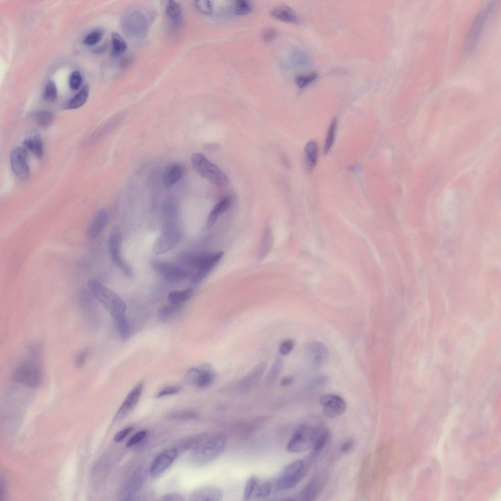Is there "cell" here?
<instances>
[{
    "label": "cell",
    "instance_id": "6da1fadb",
    "mask_svg": "<svg viewBox=\"0 0 501 501\" xmlns=\"http://www.w3.org/2000/svg\"><path fill=\"white\" fill-rule=\"evenodd\" d=\"M41 349L35 345L31 347L29 354L16 366L13 374V380L29 387H37L43 382L44 370L40 358Z\"/></svg>",
    "mask_w": 501,
    "mask_h": 501
},
{
    "label": "cell",
    "instance_id": "7a4b0ae2",
    "mask_svg": "<svg viewBox=\"0 0 501 501\" xmlns=\"http://www.w3.org/2000/svg\"><path fill=\"white\" fill-rule=\"evenodd\" d=\"M226 437L222 433L203 435L199 437L190 455L194 465L202 466L211 462L223 452Z\"/></svg>",
    "mask_w": 501,
    "mask_h": 501
},
{
    "label": "cell",
    "instance_id": "3957f363",
    "mask_svg": "<svg viewBox=\"0 0 501 501\" xmlns=\"http://www.w3.org/2000/svg\"><path fill=\"white\" fill-rule=\"evenodd\" d=\"M191 162L202 177L213 184L218 187H224L228 183V179L226 174L203 154H193L191 157Z\"/></svg>",
    "mask_w": 501,
    "mask_h": 501
},
{
    "label": "cell",
    "instance_id": "277c9868",
    "mask_svg": "<svg viewBox=\"0 0 501 501\" xmlns=\"http://www.w3.org/2000/svg\"><path fill=\"white\" fill-rule=\"evenodd\" d=\"M223 254L222 251L199 255L189 252L187 257V265L188 267L197 269L191 277L192 283L197 284L202 281L220 261Z\"/></svg>",
    "mask_w": 501,
    "mask_h": 501
},
{
    "label": "cell",
    "instance_id": "5b68a950",
    "mask_svg": "<svg viewBox=\"0 0 501 501\" xmlns=\"http://www.w3.org/2000/svg\"><path fill=\"white\" fill-rule=\"evenodd\" d=\"M304 463L302 460H295L287 465L280 472L273 483L276 490L282 491L293 488L302 478Z\"/></svg>",
    "mask_w": 501,
    "mask_h": 501
},
{
    "label": "cell",
    "instance_id": "8992f818",
    "mask_svg": "<svg viewBox=\"0 0 501 501\" xmlns=\"http://www.w3.org/2000/svg\"><path fill=\"white\" fill-rule=\"evenodd\" d=\"M318 431L314 428L302 425L294 433L286 446L291 453H302L306 451L313 445Z\"/></svg>",
    "mask_w": 501,
    "mask_h": 501
},
{
    "label": "cell",
    "instance_id": "52a82bcc",
    "mask_svg": "<svg viewBox=\"0 0 501 501\" xmlns=\"http://www.w3.org/2000/svg\"><path fill=\"white\" fill-rule=\"evenodd\" d=\"M121 232L120 228L114 226L109 233L108 248L111 258L114 263L119 267L127 276L132 277L133 270L130 266L124 261L121 254Z\"/></svg>",
    "mask_w": 501,
    "mask_h": 501
},
{
    "label": "cell",
    "instance_id": "ba28073f",
    "mask_svg": "<svg viewBox=\"0 0 501 501\" xmlns=\"http://www.w3.org/2000/svg\"><path fill=\"white\" fill-rule=\"evenodd\" d=\"M152 266L155 271L165 280L172 282H179L192 275L190 270L182 265L173 264L160 260L152 262Z\"/></svg>",
    "mask_w": 501,
    "mask_h": 501
},
{
    "label": "cell",
    "instance_id": "9c48e42d",
    "mask_svg": "<svg viewBox=\"0 0 501 501\" xmlns=\"http://www.w3.org/2000/svg\"><path fill=\"white\" fill-rule=\"evenodd\" d=\"M181 237V232L175 224L165 225L154 243L153 252L159 255L167 252L178 244Z\"/></svg>",
    "mask_w": 501,
    "mask_h": 501
},
{
    "label": "cell",
    "instance_id": "30bf717a",
    "mask_svg": "<svg viewBox=\"0 0 501 501\" xmlns=\"http://www.w3.org/2000/svg\"><path fill=\"white\" fill-rule=\"evenodd\" d=\"M216 374L210 364H205L191 367L185 375V381L198 388L210 386L215 380Z\"/></svg>",
    "mask_w": 501,
    "mask_h": 501
},
{
    "label": "cell",
    "instance_id": "8fae6325",
    "mask_svg": "<svg viewBox=\"0 0 501 501\" xmlns=\"http://www.w3.org/2000/svg\"><path fill=\"white\" fill-rule=\"evenodd\" d=\"M88 285L89 291L95 300L109 311L120 298L115 292L95 279H90Z\"/></svg>",
    "mask_w": 501,
    "mask_h": 501
},
{
    "label": "cell",
    "instance_id": "7c38bea8",
    "mask_svg": "<svg viewBox=\"0 0 501 501\" xmlns=\"http://www.w3.org/2000/svg\"><path fill=\"white\" fill-rule=\"evenodd\" d=\"M324 414L329 418H335L342 415L345 411L346 405L345 401L340 396L335 394H325L319 399Z\"/></svg>",
    "mask_w": 501,
    "mask_h": 501
},
{
    "label": "cell",
    "instance_id": "4fadbf2b",
    "mask_svg": "<svg viewBox=\"0 0 501 501\" xmlns=\"http://www.w3.org/2000/svg\"><path fill=\"white\" fill-rule=\"evenodd\" d=\"M26 150L22 147H17L12 152L10 158L11 166L14 174L18 178L24 180L29 175Z\"/></svg>",
    "mask_w": 501,
    "mask_h": 501
},
{
    "label": "cell",
    "instance_id": "5bb4252c",
    "mask_svg": "<svg viewBox=\"0 0 501 501\" xmlns=\"http://www.w3.org/2000/svg\"><path fill=\"white\" fill-rule=\"evenodd\" d=\"M146 478L143 469L138 468L132 473L122 486L119 496L123 500H130L142 486Z\"/></svg>",
    "mask_w": 501,
    "mask_h": 501
},
{
    "label": "cell",
    "instance_id": "9a60e30c",
    "mask_svg": "<svg viewBox=\"0 0 501 501\" xmlns=\"http://www.w3.org/2000/svg\"><path fill=\"white\" fill-rule=\"evenodd\" d=\"M493 3H490L477 16L468 37L466 48L471 50L476 46L492 9Z\"/></svg>",
    "mask_w": 501,
    "mask_h": 501
},
{
    "label": "cell",
    "instance_id": "2e32d148",
    "mask_svg": "<svg viewBox=\"0 0 501 501\" xmlns=\"http://www.w3.org/2000/svg\"><path fill=\"white\" fill-rule=\"evenodd\" d=\"M143 387L140 382L131 389L115 413L114 418L115 421L124 419L132 411L139 400Z\"/></svg>",
    "mask_w": 501,
    "mask_h": 501
},
{
    "label": "cell",
    "instance_id": "e0dca14e",
    "mask_svg": "<svg viewBox=\"0 0 501 501\" xmlns=\"http://www.w3.org/2000/svg\"><path fill=\"white\" fill-rule=\"evenodd\" d=\"M178 454L176 449H170L160 453L152 462L149 473L153 478H156L166 470L174 462Z\"/></svg>",
    "mask_w": 501,
    "mask_h": 501
},
{
    "label": "cell",
    "instance_id": "ac0fdd59",
    "mask_svg": "<svg viewBox=\"0 0 501 501\" xmlns=\"http://www.w3.org/2000/svg\"><path fill=\"white\" fill-rule=\"evenodd\" d=\"M223 493L218 487L205 486L194 491L190 496L192 501H220L223 500Z\"/></svg>",
    "mask_w": 501,
    "mask_h": 501
},
{
    "label": "cell",
    "instance_id": "d6986e66",
    "mask_svg": "<svg viewBox=\"0 0 501 501\" xmlns=\"http://www.w3.org/2000/svg\"><path fill=\"white\" fill-rule=\"evenodd\" d=\"M124 21V24L126 29H130L129 32L134 36H143L146 31V22L143 15L138 12L134 11L130 14Z\"/></svg>",
    "mask_w": 501,
    "mask_h": 501
},
{
    "label": "cell",
    "instance_id": "ffe728a7",
    "mask_svg": "<svg viewBox=\"0 0 501 501\" xmlns=\"http://www.w3.org/2000/svg\"><path fill=\"white\" fill-rule=\"evenodd\" d=\"M307 354L311 361L316 365L324 363L329 357L327 346L320 342H312L307 346Z\"/></svg>",
    "mask_w": 501,
    "mask_h": 501
},
{
    "label": "cell",
    "instance_id": "44dd1931",
    "mask_svg": "<svg viewBox=\"0 0 501 501\" xmlns=\"http://www.w3.org/2000/svg\"><path fill=\"white\" fill-rule=\"evenodd\" d=\"M267 366L265 362H261L238 382L239 387L246 389L255 385L261 378Z\"/></svg>",
    "mask_w": 501,
    "mask_h": 501
},
{
    "label": "cell",
    "instance_id": "7402d4cb",
    "mask_svg": "<svg viewBox=\"0 0 501 501\" xmlns=\"http://www.w3.org/2000/svg\"><path fill=\"white\" fill-rule=\"evenodd\" d=\"M108 218V212L106 209L99 210L90 224L87 230L89 239H94L101 233L105 227Z\"/></svg>",
    "mask_w": 501,
    "mask_h": 501
},
{
    "label": "cell",
    "instance_id": "603a6c76",
    "mask_svg": "<svg viewBox=\"0 0 501 501\" xmlns=\"http://www.w3.org/2000/svg\"><path fill=\"white\" fill-rule=\"evenodd\" d=\"M94 297L89 290H83L79 295L81 308L86 318L92 323L96 316Z\"/></svg>",
    "mask_w": 501,
    "mask_h": 501
},
{
    "label": "cell",
    "instance_id": "cb8c5ba5",
    "mask_svg": "<svg viewBox=\"0 0 501 501\" xmlns=\"http://www.w3.org/2000/svg\"><path fill=\"white\" fill-rule=\"evenodd\" d=\"M232 202V198L227 196L221 199L214 206L207 218L206 229L210 228L214 225L219 217L230 206Z\"/></svg>",
    "mask_w": 501,
    "mask_h": 501
},
{
    "label": "cell",
    "instance_id": "d4e9b609",
    "mask_svg": "<svg viewBox=\"0 0 501 501\" xmlns=\"http://www.w3.org/2000/svg\"><path fill=\"white\" fill-rule=\"evenodd\" d=\"M184 169L182 166L175 163L169 166L165 171L162 182L166 188H170L179 181L182 177Z\"/></svg>",
    "mask_w": 501,
    "mask_h": 501
},
{
    "label": "cell",
    "instance_id": "484cf974",
    "mask_svg": "<svg viewBox=\"0 0 501 501\" xmlns=\"http://www.w3.org/2000/svg\"><path fill=\"white\" fill-rule=\"evenodd\" d=\"M324 482L323 477L320 476L313 478L301 492L300 495L301 500L310 501L315 498L322 489Z\"/></svg>",
    "mask_w": 501,
    "mask_h": 501
},
{
    "label": "cell",
    "instance_id": "4316f807",
    "mask_svg": "<svg viewBox=\"0 0 501 501\" xmlns=\"http://www.w3.org/2000/svg\"><path fill=\"white\" fill-rule=\"evenodd\" d=\"M23 145L25 149L32 152L39 158L43 155V145L40 135L36 131L31 133L24 139Z\"/></svg>",
    "mask_w": 501,
    "mask_h": 501
},
{
    "label": "cell",
    "instance_id": "83f0119b",
    "mask_svg": "<svg viewBox=\"0 0 501 501\" xmlns=\"http://www.w3.org/2000/svg\"><path fill=\"white\" fill-rule=\"evenodd\" d=\"M271 14L274 18L285 23H298V18L295 12L291 8L286 5H279L274 8L272 10Z\"/></svg>",
    "mask_w": 501,
    "mask_h": 501
},
{
    "label": "cell",
    "instance_id": "f1b7e54d",
    "mask_svg": "<svg viewBox=\"0 0 501 501\" xmlns=\"http://www.w3.org/2000/svg\"><path fill=\"white\" fill-rule=\"evenodd\" d=\"M181 310V304H170L163 306L158 311V318L162 322H170L178 316Z\"/></svg>",
    "mask_w": 501,
    "mask_h": 501
},
{
    "label": "cell",
    "instance_id": "f546056e",
    "mask_svg": "<svg viewBox=\"0 0 501 501\" xmlns=\"http://www.w3.org/2000/svg\"><path fill=\"white\" fill-rule=\"evenodd\" d=\"M305 162L308 171H311L315 167L319 154L318 145L316 141L311 140L305 146Z\"/></svg>",
    "mask_w": 501,
    "mask_h": 501
},
{
    "label": "cell",
    "instance_id": "4dcf8cb0",
    "mask_svg": "<svg viewBox=\"0 0 501 501\" xmlns=\"http://www.w3.org/2000/svg\"><path fill=\"white\" fill-rule=\"evenodd\" d=\"M112 56L117 57L123 54L127 50V45L123 38L117 33L113 32L111 35Z\"/></svg>",
    "mask_w": 501,
    "mask_h": 501
},
{
    "label": "cell",
    "instance_id": "1f68e13d",
    "mask_svg": "<svg viewBox=\"0 0 501 501\" xmlns=\"http://www.w3.org/2000/svg\"><path fill=\"white\" fill-rule=\"evenodd\" d=\"M193 292V290L191 288L181 291H171L168 294V301L170 304H181L189 299Z\"/></svg>",
    "mask_w": 501,
    "mask_h": 501
},
{
    "label": "cell",
    "instance_id": "d6a6232c",
    "mask_svg": "<svg viewBox=\"0 0 501 501\" xmlns=\"http://www.w3.org/2000/svg\"><path fill=\"white\" fill-rule=\"evenodd\" d=\"M89 93V87H84L68 103L67 107L69 109H76L83 106L87 101Z\"/></svg>",
    "mask_w": 501,
    "mask_h": 501
},
{
    "label": "cell",
    "instance_id": "836d02e7",
    "mask_svg": "<svg viewBox=\"0 0 501 501\" xmlns=\"http://www.w3.org/2000/svg\"><path fill=\"white\" fill-rule=\"evenodd\" d=\"M33 116L37 124L43 128H47L54 119L53 113L46 110L37 111L34 113Z\"/></svg>",
    "mask_w": 501,
    "mask_h": 501
},
{
    "label": "cell",
    "instance_id": "e575fe53",
    "mask_svg": "<svg viewBox=\"0 0 501 501\" xmlns=\"http://www.w3.org/2000/svg\"><path fill=\"white\" fill-rule=\"evenodd\" d=\"M283 365V360L279 356H277L268 372L266 381L268 384L273 383L279 376Z\"/></svg>",
    "mask_w": 501,
    "mask_h": 501
},
{
    "label": "cell",
    "instance_id": "d590c367",
    "mask_svg": "<svg viewBox=\"0 0 501 501\" xmlns=\"http://www.w3.org/2000/svg\"><path fill=\"white\" fill-rule=\"evenodd\" d=\"M273 487V486L269 481H258L253 495L257 499L267 498L270 496Z\"/></svg>",
    "mask_w": 501,
    "mask_h": 501
},
{
    "label": "cell",
    "instance_id": "8d00e7d4",
    "mask_svg": "<svg viewBox=\"0 0 501 501\" xmlns=\"http://www.w3.org/2000/svg\"><path fill=\"white\" fill-rule=\"evenodd\" d=\"M337 126V119L335 118L331 122L328 131L323 149L324 154L328 153L334 143Z\"/></svg>",
    "mask_w": 501,
    "mask_h": 501
},
{
    "label": "cell",
    "instance_id": "74e56055",
    "mask_svg": "<svg viewBox=\"0 0 501 501\" xmlns=\"http://www.w3.org/2000/svg\"><path fill=\"white\" fill-rule=\"evenodd\" d=\"M166 12L171 19L173 20H179L181 16V6L176 1L169 0L166 4Z\"/></svg>",
    "mask_w": 501,
    "mask_h": 501
},
{
    "label": "cell",
    "instance_id": "f35d334b",
    "mask_svg": "<svg viewBox=\"0 0 501 501\" xmlns=\"http://www.w3.org/2000/svg\"><path fill=\"white\" fill-rule=\"evenodd\" d=\"M258 481L255 476H251L247 480L244 488V500H249L253 495Z\"/></svg>",
    "mask_w": 501,
    "mask_h": 501
},
{
    "label": "cell",
    "instance_id": "ab89813d",
    "mask_svg": "<svg viewBox=\"0 0 501 501\" xmlns=\"http://www.w3.org/2000/svg\"><path fill=\"white\" fill-rule=\"evenodd\" d=\"M57 97V89L54 82L49 80L45 87L43 94L44 99L48 102L55 101Z\"/></svg>",
    "mask_w": 501,
    "mask_h": 501
},
{
    "label": "cell",
    "instance_id": "60d3db41",
    "mask_svg": "<svg viewBox=\"0 0 501 501\" xmlns=\"http://www.w3.org/2000/svg\"><path fill=\"white\" fill-rule=\"evenodd\" d=\"M250 3L245 0H238L234 4V11L238 15H245L250 13L252 10Z\"/></svg>",
    "mask_w": 501,
    "mask_h": 501
},
{
    "label": "cell",
    "instance_id": "b9f144b4",
    "mask_svg": "<svg viewBox=\"0 0 501 501\" xmlns=\"http://www.w3.org/2000/svg\"><path fill=\"white\" fill-rule=\"evenodd\" d=\"M328 439L329 434L327 431L320 433L318 432L313 445L314 450L316 452L321 451L326 445Z\"/></svg>",
    "mask_w": 501,
    "mask_h": 501
},
{
    "label": "cell",
    "instance_id": "7bdbcfd3",
    "mask_svg": "<svg viewBox=\"0 0 501 501\" xmlns=\"http://www.w3.org/2000/svg\"><path fill=\"white\" fill-rule=\"evenodd\" d=\"M103 35V31L101 29H95L86 36L84 43L88 46L95 45L101 40Z\"/></svg>",
    "mask_w": 501,
    "mask_h": 501
},
{
    "label": "cell",
    "instance_id": "ee69618b",
    "mask_svg": "<svg viewBox=\"0 0 501 501\" xmlns=\"http://www.w3.org/2000/svg\"><path fill=\"white\" fill-rule=\"evenodd\" d=\"M197 414L194 411L188 410L175 411L170 414V417L178 420H189L197 417Z\"/></svg>",
    "mask_w": 501,
    "mask_h": 501
},
{
    "label": "cell",
    "instance_id": "f6af8a7d",
    "mask_svg": "<svg viewBox=\"0 0 501 501\" xmlns=\"http://www.w3.org/2000/svg\"><path fill=\"white\" fill-rule=\"evenodd\" d=\"M196 8L202 13L210 15L212 13V7L211 1L206 0H196L195 2Z\"/></svg>",
    "mask_w": 501,
    "mask_h": 501
},
{
    "label": "cell",
    "instance_id": "bcb514c9",
    "mask_svg": "<svg viewBox=\"0 0 501 501\" xmlns=\"http://www.w3.org/2000/svg\"><path fill=\"white\" fill-rule=\"evenodd\" d=\"M317 76V74L316 72H312L308 75H300L296 77L295 81L299 88H303L314 81Z\"/></svg>",
    "mask_w": 501,
    "mask_h": 501
},
{
    "label": "cell",
    "instance_id": "7dc6e473",
    "mask_svg": "<svg viewBox=\"0 0 501 501\" xmlns=\"http://www.w3.org/2000/svg\"><path fill=\"white\" fill-rule=\"evenodd\" d=\"M295 345V342L292 339H287L283 341L279 346V353L283 356L290 353Z\"/></svg>",
    "mask_w": 501,
    "mask_h": 501
},
{
    "label": "cell",
    "instance_id": "c3c4849f",
    "mask_svg": "<svg viewBox=\"0 0 501 501\" xmlns=\"http://www.w3.org/2000/svg\"><path fill=\"white\" fill-rule=\"evenodd\" d=\"M181 388L178 386H169L161 389L156 395L157 398H159L165 396L175 394L178 393Z\"/></svg>",
    "mask_w": 501,
    "mask_h": 501
},
{
    "label": "cell",
    "instance_id": "681fc988",
    "mask_svg": "<svg viewBox=\"0 0 501 501\" xmlns=\"http://www.w3.org/2000/svg\"><path fill=\"white\" fill-rule=\"evenodd\" d=\"M147 432L141 431L132 436L128 441L126 446L128 448L133 447L140 442L146 437Z\"/></svg>",
    "mask_w": 501,
    "mask_h": 501
},
{
    "label": "cell",
    "instance_id": "f907efd6",
    "mask_svg": "<svg viewBox=\"0 0 501 501\" xmlns=\"http://www.w3.org/2000/svg\"><path fill=\"white\" fill-rule=\"evenodd\" d=\"M277 31L273 27H267L262 32V40L266 42H270L273 40L277 36Z\"/></svg>",
    "mask_w": 501,
    "mask_h": 501
},
{
    "label": "cell",
    "instance_id": "816d5d0a",
    "mask_svg": "<svg viewBox=\"0 0 501 501\" xmlns=\"http://www.w3.org/2000/svg\"><path fill=\"white\" fill-rule=\"evenodd\" d=\"M82 77L80 73L78 71H73L69 78L70 87L73 90H77L80 87Z\"/></svg>",
    "mask_w": 501,
    "mask_h": 501
},
{
    "label": "cell",
    "instance_id": "f5cc1de1",
    "mask_svg": "<svg viewBox=\"0 0 501 501\" xmlns=\"http://www.w3.org/2000/svg\"><path fill=\"white\" fill-rule=\"evenodd\" d=\"M89 349L86 348L78 354L75 359V365L78 368H82L85 365L89 357Z\"/></svg>",
    "mask_w": 501,
    "mask_h": 501
},
{
    "label": "cell",
    "instance_id": "db71d44e",
    "mask_svg": "<svg viewBox=\"0 0 501 501\" xmlns=\"http://www.w3.org/2000/svg\"><path fill=\"white\" fill-rule=\"evenodd\" d=\"M161 501H183L184 499L181 494L173 492L164 494L159 500Z\"/></svg>",
    "mask_w": 501,
    "mask_h": 501
},
{
    "label": "cell",
    "instance_id": "11a10c76",
    "mask_svg": "<svg viewBox=\"0 0 501 501\" xmlns=\"http://www.w3.org/2000/svg\"><path fill=\"white\" fill-rule=\"evenodd\" d=\"M133 430V427H128L119 431L114 436V442H119L121 441L132 431Z\"/></svg>",
    "mask_w": 501,
    "mask_h": 501
},
{
    "label": "cell",
    "instance_id": "9f6ffc18",
    "mask_svg": "<svg viewBox=\"0 0 501 501\" xmlns=\"http://www.w3.org/2000/svg\"><path fill=\"white\" fill-rule=\"evenodd\" d=\"M354 445V441L352 439L346 440L341 446V450L343 453H346L349 451Z\"/></svg>",
    "mask_w": 501,
    "mask_h": 501
},
{
    "label": "cell",
    "instance_id": "6f0895ef",
    "mask_svg": "<svg viewBox=\"0 0 501 501\" xmlns=\"http://www.w3.org/2000/svg\"><path fill=\"white\" fill-rule=\"evenodd\" d=\"M293 378L291 376H287L284 377L280 382V384L282 386H287L290 385L293 381Z\"/></svg>",
    "mask_w": 501,
    "mask_h": 501
},
{
    "label": "cell",
    "instance_id": "680465c9",
    "mask_svg": "<svg viewBox=\"0 0 501 501\" xmlns=\"http://www.w3.org/2000/svg\"><path fill=\"white\" fill-rule=\"evenodd\" d=\"M347 169L351 172H359L362 170V166L358 163L353 164L348 166Z\"/></svg>",
    "mask_w": 501,
    "mask_h": 501
},
{
    "label": "cell",
    "instance_id": "91938a15",
    "mask_svg": "<svg viewBox=\"0 0 501 501\" xmlns=\"http://www.w3.org/2000/svg\"><path fill=\"white\" fill-rule=\"evenodd\" d=\"M133 59L130 57H126L123 58L121 62L122 68H126L129 66L133 62Z\"/></svg>",
    "mask_w": 501,
    "mask_h": 501
}]
</instances>
